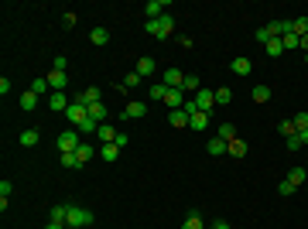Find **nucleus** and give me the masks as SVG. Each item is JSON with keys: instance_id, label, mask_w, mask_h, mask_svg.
Wrapping results in <instances>:
<instances>
[{"instance_id": "obj_15", "label": "nucleus", "mask_w": 308, "mask_h": 229, "mask_svg": "<svg viewBox=\"0 0 308 229\" xmlns=\"http://www.w3.org/2000/svg\"><path fill=\"white\" fill-rule=\"evenodd\" d=\"M267 31H270V38H284V35H291V21H270L267 24Z\"/></svg>"}, {"instance_id": "obj_31", "label": "nucleus", "mask_w": 308, "mask_h": 229, "mask_svg": "<svg viewBox=\"0 0 308 229\" xmlns=\"http://www.w3.org/2000/svg\"><path fill=\"white\" fill-rule=\"evenodd\" d=\"M38 140H41L38 130H21V144L24 147H38Z\"/></svg>"}, {"instance_id": "obj_4", "label": "nucleus", "mask_w": 308, "mask_h": 229, "mask_svg": "<svg viewBox=\"0 0 308 229\" xmlns=\"http://www.w3.org/2000/svg\"><path fill=\"white\" fill-rule=\"evenodd\" d=\"M192 99H195V110H202V113H212V110H216V89H199Z\"/></svg>"}, {"instance_id": "obj_26", "label": "nucleus", "mask_w": 308, "mask_h": 229, "mask_svg": "<svg viewBox=\"0 0 308 229\" xmlns=\"http://www.w3.org/2000/svg\"><path fill=\"white\" fill-rule=\"evenodd\" d=\"M288 147H291V151H301V147H308V130H298L294 137H288Z\"/></svg>"}, {"instance_id": "obj_43", "label": "nucleus", "mask_w": 308, "mask_h": 229, "mask_svg": "<svg viewBox=\"0 0 308 229\" xmlns=\"http://www.w3.org/2000/svg\"><path fill=\"white\" fill-rule=\"evenodd\" d=\"M62 168H72V171H76V168H82V164H79L76 154H62Z\"/></svg>"}, {"instance_id": "obj_14", "label": "nucleus", "mask_w": 308, "mask_h": 229, "mask_svg": "<svg viewBox=\"0 0 308 229\" xmlns=\"http://www.w3.org/2000/svg\"><path fill=\"white\" fill-rule=\"evenodd\" d=\"M165 106H168V110H182V106H185V93H182V89H168V93H165Z\"/></svg>"}, {"instance_id": "obj_16", "label": "nucleus", "mask_w": 308, "mask_h": 229, "mask_svg": "<svg viewBox=\"0 0 308 229\" xmlns=\"http://www.w3.org/2000/svg\"><path fill=\"white\" fill-rule=\"evenodd\" d=\"M230 69H233V72H236V76H250L253 62H250V58H247V55H236V58H233V62H230Z\"/></svg>"}, {"instance_id": "obj_30", "label": "nucleus", "mask_w": 308, "mask_h": 229, "mask_svg": "<svg viewBox=\"0 0 308 229\" xmlns=\"http://www.w3.org/2000/svg\"><path fill=\"white\" fill-rule=\"evenodd\" d=\"M182 229H206V222H202V215H199V212H189V215H185V222H182Z\"/></svg>"}, {"instance_id": "obj_38", "label": "nucleus", "mask_w": 308, "mask_h": 229, "mask_svg": "<svg viewBox=\"0 0 308 229\" xmlns=\"http://www.w3.org/2000/svg\"><path fill=\"white\" fill-rule=\"evenodd\" d=\"M277 130H281V137H284V140H288V137H294V134H298L291 120H281V123H277Z\"/></svg>"}, {"instance_id": "obj_8", "label": "nucleus", "mask_w": 308, "mask_h": 229, "mask_svg": "<svg viewBox=\"0 0 308 229\" xmlns=\"http://www.w3.org/2000/svg\"><path fill=\"white\" fill-rule=\"evenodd\" d=\"M165 11H168V0H147V4H144V18L147 21L165 18Z\"/></svg>"}, {"instance_id": "obj_50", "label": "nucleus", "mask_w": 308, "mask_h": 229, "mask_svg": "<svg viewBox=\"0 0 308 229\" xmlns=\"http://www.w3.org/2000/svg\"><path fill=\"white\" fill-rule=\"evenodd\" d=\"M301 52H305V55H308V35H305V38H301Z\"/></svg>"}, {"instance_id": "obj_24", "label": "nucleus", "mask_w": 308, "mask_h": 229, "mask_svg": "<svg viewBox=\"0 0 308 229\" xmlns=\"http://www.w3.org/2000/svg\"><path fill=\"white\" fill-rule=\"evenodd\" d=\"M89 41H93L96 48H103V45L110 41V31H106V28H93V31H89Z\"/></svg>"}, {"instance_id": "obj_5", "label": "nucleus", "mask_w": 308, "mask_h": 229, "mask_svg": "<svg viewBox=\"0 0 308 229\" xmlns=\"http://www.w3.org/2000/svg\"><path fill=\"white\" fill-rule=\"evenodd\" d=\"M144 116H147V103H144V99H130L120 120H144Z\"/></svg>"}, {"instance_id": "obj_32", "label": "nucleus", "mask_w": 308, "mask_h": 229, "mask_svg": "<svg viewBox=\"0 0 308 229\" xmlns=\"http://www.w3.org/2000/svg\"><path fill=\"white\" fill-rule=\"evenodd\" d=\"M199 89H202V86H199V76H185L182 79V93H199Z\"/></svg>"}, {"instance_id": "obj_9", "label": "nucleus", "mask_w": 308, "mask_h": 229, "mask_svg": "<svg viewBox=\"0 0 308 229\" xmlns=\"http://www.w3.org/2000/svg\"><path fill=\"white\" fill-rule=\"evenodd\" d=\"M182 79H185V72H182V69H175V65L161 72V82H165L168 89H182Z\"/></svg>"}, {"instance_id": "obj_13", "label": "nucleus", "mask_w": 308, "mask_h": 229, "mask_svg": "<svg viewBox=\"0 0 308 229\" xmlns=\"http://www.w3.org/2000/svg\"><path fill=\"white\" fill-rule=\"evenodd\" d=\"M48 106H52L55 113H65V110L72 106V99H69L65 93H52V96H48Z\"/></svg>"}, {"instance_id": "obj_45", "label": "nucleus", "mask_w": 308, "mask_h": 229, "mask_svg": "<svg viewBox=\"0 0 308 229\" xmlns=\"http://www.w3.org/2000/svg\"><path fill=\"white\" fill-rule=\"evenodd\" d=\"M11 191H14V185L4 178V181H0V198H11Z\"/></svg>"}, {"instance_id": "obj_41", "label": "nucleus", "mask_w": 308, "mask_h": 229, "mask_svg": "<svg viewBox=\"0 0 308 229\" xmlns=\"http://www.w3.org/2000/svg\"><path fill=\"white\" fill-rule=\"evenodd\" d=\"M284 52H288V48H301V38H298V35H294V31H291V35H284Z\"/></svg>"}, {"instance_id": "obj_25", "label": "nucleus", "mask_w": 308, "mask_h": 229, "mask_svg": "<svg viewBox=\"0 0 308 229\" xmlns=\"http://www.w3.org/2000/svg\"><path fill=\"white\" fill-rule=\"evenodd\" d=\"M99 157H103V161H110V164H113L116 157H120V147H116V140H113V144H103V147H99Z\"/></svg>"}, {"instance_id": "obj_36", "label": "nucleus", "mask_w": 308, "mask_h": 229, "mask_svg": "<svg viewBox=\"0 0 308 229\" xmlns=\"http://www.w3.org/2000/svg\"><path fill=\"white\" fill-rule=\"evenodd\" d=\"M305 174H308V168H291V171H288V181L294 185V188H298V185L305 181Z\"/></svg>"}, {"instance_id": "obj_42", "label": "nucleus", "mask_w": 308, "mask_h": 229, "mask_svg": "<svg viewBox=\"0 0 308 229\" xmlns=\"http://www.w3.org/2000/svg\"><path fill=\"white\" fill-rule=\"evenodd\" d=\"M120 86H123V89H137V86H140V76H137V72H130V76H123V82H120Z\"/></svg>"}, {"instance_id": "obj_22", "label": "nucleus", "mask_w": 308, "mask_h": 229, "mask_svg": "<svg viewBox=\"0 0 308 229\" xmlns=\"http://www.w3.org/2000/svg\"><path fill=\"white\" fill-rule=\"evenodd\" d=\"M106 113H110L106 103H93L89 106V120H96V123H106Z\"/></svg>"}, {"instance_id": "obj_18", "label": "nucleus", "mask_w": 308, "mask_h": 229, "mask_svg": "<svg viewBox=\"0 0 308 229\" xmlns=\"http://www.w3.org/2000/svg\"><path fill=\"white\" fill-rule=\"evenodd\" d=\"M206 151H209L212 157H219V154H230V144H226L223 137H212L209 144H206Z\"/></svg>"}, {"instance_id": "obj_40", "label": "nucleus", "mask_w": 308, "mask_h": 229, "mask_svg": "<svg viewBox=\"0 0 308 229\" xmlns=\"http://www.w3.org/2000/svg\"><path fill=\"white\" fill-rule=\"evenodd\" d=\"M291 123H294V130H308V113H294Z\"/></svg>"}, {"instance_id": "obj_33", "label": "nucleus", "mask_w": 308, "mask_h": 229, "mask_svg": "<svg viewBox=\"0 0 308 229\" xmlns=\"http://www.w3.org/2000/svg\"><path fill=\"white\" fill-rule=\"evenodd\" d=\"M216 137H223V140L230 144V140H236V127H233V123H219V130H216Z\"/></svg>"}, {"instance_id": "obj_21", "label": "nucleus", "mask_w": 308, "mask_h": 229, "mask_svg": "<svg viewBox=\"0 0 308 229\" xmlns=\"http://www.w3.org/2000/svg\"><path fill=\"white\" fill-rule=\"evenodd\" d=\"M264 52H267L270 58H281V55H284V41H281V38H270L267 45H264Z\"/></svg>"}, {"instance_id": "obj_3", "label": "nucleus", "mask_w": 308, "mask_h": 229, "mask_svg": "<svg viewBox=\"0 0 308 229\" xmlns=\"http://www.w3.org/2000/svg\"><path fill=\"white\" fill-rule=\"evenodd\" d=\"M79 137H82V134H79L76 127H72V130H62V134H58V140H55V144H58V151H62V154H76V147L82 144Z\"/></svg>"}, {"instance_id": "obj_49", "label": "nucleus", "mask_w": 308, "mask_h": 229, "mask_svg": "<svg viewBox=\"0 0 308 229\" xmlns=\"http://www.w3.org/2000/svg\"><path fill=\"white\" fill-rule=\"evenodd\" d=\"M212 229H230V222H223V219H219V222H216Z\"/></svg>"}, {"instance_id": "obj_48", "label": "nucleus", "mask_w": 308, "mask_h": 229, "mask_svg": "<svg viewBox=\"0 0 308 229\" xmlns=\"http://www.w3.org/2000/svg\"><path fill=\"white\" fill-rule=\"evenodd\" d=\"M65 65H69V62H65V55H55V62H52V69H62V72H65Z\"/></svg>"}, {"instance_id": "obj_6", "label": "nucleus", "mask_w": 308, "mask_h": 229, "mask_svg": "<svg viewBox=\"0 0 308 229\" xmlns=\"http://www.w3.org/2000/svg\"><path fill=\"white\" fill-rule=\"evenodd\" d=\"M65 120H69V123H72V127L79 130V127L89 120V110H86V106H79V103H72V106L65 110Z\"/></svg>"}, {"instance_id": "obj_27", "label": "nucleus", "mask_w": 308, "mask_h": 229, "mask_svg": "<svg viewBox=\"0 0 308 229\" xmlns=\"http://www.w3.org/2000/svg\"><path fill=\"white\" fill-rule=\"evenodd\" d=\"M35 106H38V93H31V89L21 93V110H24V113H31Z\"/></svg>"}, {"instance_id": "obj_23", "label": "nucleus", "mask_w": 308, "mask_h": 229, "mask_svg": "<svg viewBox=\"0 0 308 229\" xmlns=\"http://www.w3.org/2000/svg\"><path fill=\"white\" fill-rule=\"evenodd\" d=\"M168 123L172 127H189V113L185 110H168Z\"/></svg>"}, {"instance_id": "obj_11", "label": "nucleus", "mask_w": 308, "mask_h": 229, "mask_svg": "<svg viewBox=\"0 0 308 229\" xmlns=\"http://www.w3.org/2000/svg\"><path fill=\"white\" fill-rule=\"evenodd\" d=\"M134 72H137V76H140V79H151V76H154V72H158V62H154V58H151V55H144V58H137V69H134Z\"/></svg>"}, {"instance_id": "obj_46", "label": "nucleus", "mask_w": 308, "mask_h": 229, "mask_svg": "<svg viewBox=\"0 0 308 229\" xmlns=\"http://www.w3.org/2000/svg\"><path fill=\"white\" fill-rule=\"evenodd\" d=\"M277 191H281V195H294V185H291L288 178H284V181H281V185H277Z\"/></svg>"}, {"instance_id": "obj_39", "label": "nucleus", "mask_w": 308, "mask_h": 229, "mask_svg": "<svg viewBox=\"0 0 308 229\" xmlns=\"http://www.w3.org/2000/svg\"><path fill=\"white\" fill-rule=\"evenodd\" d=\"M48 89H52V86H48V79H45V76H41V79H35V82H31V93H48Z\"/></svg>"}, {"instance_id": "obj_17", "label": "nucleus", "mask_w": 308, "mask_h": 229, "mask_svg": "<svg viewBox=\"0 0 308 229\" xmlns=\"http://www.w3.org/2000/svg\"><path fill=\"white\" fill-rule=\"evenodd\" d=\"M93 154H96V147H89V140H82V144L76 147V157H79V164H82V168L93 161Z\"/></svg>"}, {"instance_id": "obj_20", "label": "nucleus", "mask_w": 308, "mask_h": 229, "mask_svg": "<svg viewBox=\"0 0 308 229\" xmlns=\"http://www.w3.org/2000/svg\"><path fill=\"white\" fill-rule=\"evenodd\" d=\"M65 219H69V205H52L48 222H62V226H65Z\"/></svg>"}, {"instance_id": "obj_51", "label": "nucleus", "mask_w": 308, "mask_h": 229, "mask_svg": "<svg viewBox=\"0 0 308 229\" xmlns=\"http://www.w3.org/2000/svg\"><path fill=\"white\" fill-rule=\"evenodd\" d=\"M45 229H62V222H48V226H45Z\"/></svg>"}, {"instance_id": "obj_10", "label": "nucleus", "mask_w": 308, "mask_h": 229, "mask_svg": "<svg viewBox=\"0 0 308 229\" xmlns=\"http://www.w3.org/2000/svg\"><path fill=\"white\" fill-rule=\"evenodd\" d=\"M48 86H52V93H65V86H69V76H65V72H62V69H52V72H48Z\"/></svg>"}, {"instance_id": "obj_37", "label": "nucleus", "mask_w": 308, "mask_h": 229, "mask_svg": "<svg viewBox=\"0 0 308 229\" xmlns=\"http://www.w3.org/2000/svg\"><path fill=\"white\" fill-rule=\"evenodd\" d=\"M270 99V86H253V103H267Z\"/></svg>"}, {"instance_id": "obj_44", "label": "nucleus", "mask_w": 308, "mask_h": 229, "mask_svg": "<svg viewBox=\"0 0 308 229\" xmlns=\"http://www.w3.org/2000/svg\"><path fill=\"white\" fill-rule=\"evenodd\" d=\"M253 41H260V45H267V41H270V31H267V28H257V31H253Z\"/></svg>"}, {"instance_id": "obj_1", "label": "nucleus", "mask_w": 308, "mask_h": 229, "mask_svg": "<svg viewBox=\"0 0 308 229\" xmlns=\"http://www.w3.org/2000/svg\"><path fill=\"white\" fill-rule=\"evenodd\" d=\"M144 31H147L151 38H158V41H168V38H172V31H175V18H172V14H165V18H158V21H147Z\"/></svg>"}, {"instance_id": "obj_34", "label": "nucleus", "mask_w": 308, "mask_h": 229, "mask_svg": "<svg viewBox=\"0 0 308 229\" xmlns=\"http://www.w3.org/2000/svg\"><path fill=\"white\" fill-rule=\"evenodd\" d=\"M230 103H233V89H226V86L216 89V106H230Z\"/></svg>"}, {"instance_id": "obj_35", "label": "nucleus", "mask_w": 308, "mask_h": 229, "mask_svg": "<svg viewBox=\"0 0 308 229\" xmlns=\"http://www.w3.org/2000/svg\"><path fill=\"white\" fill-rule=\"evenodd\" d=\"M291 31H294L298 38H305V35H308V18H294V21H291Z\"/></svg>"}, {"instance_id": "obj_7", "label": "nucleus", "mask_w": 308, "mask_h": 229, "mask_svg": "<svg viewBox=\"0 0 308 229\" xmlns=\"http://www.w3.org/2000/svg\"><path fill=\"white\" fill-rule=\"evenodd\" d=\"M72 103H79V106H86V110H89L93 103H103V93H99L96 86H89V89H82V93H79Z\"/></svg>"}, {"instance_id": "obj_47", "label": "nucleus", "mask_w": 308, "mask_h": 229, "mask_svg": "<svg viewBox=\"0 0 308 229\" xmlns=\"http://www.w3.org/2000/svg\"><path fill=\"white\" fill-rule=\"evenodd\" d=\"M62 24H65V28H76V14H72V11H69V14H62Z\"/></svg>"}, {"instance_id": "obj_19", "label": "nucleus", "mask_w": 308, "mask_h": 229, "mask_svg": "<svg viewBox=\"0 0 308 229\" xmlns=\"http://www.w3.org/2000/svg\"><path fill=\"white\" fill-rule=\"evenodd\" d=\"M96 140H99V144H113V140H116V130H113V123H99V130H96Z\"/></svg>"}, {"instance_id": "obj_29", "label": "nucleus", "mask_w": 308, "mask_h": 229, "mask_svg": "<svg viewBox=\"0 0 308 229\" xmlns=\"http://www.w3.org/2000/svg\"><path fill=\"white\" fill-rule=\"evenodd\" d=\"M230 157H247V140H243V137L230 140Z\"/></svg>"}, {"instance_id": "obj_12", "label": "nucleus", "mask_w": 308, "mask_h": 229, "mask_svg": "<svg viewBox=\"0 0 308 229\" xmlns=\"http://www.w3.org/2000/svg\"><path fill=\"white\" fill-rule=\"evenodd\" d=\"M189 130H195V134H202V130H209V113H202V110H195V113L189 116Z\"/></svg>"}, {"instance_id": "obj_2", "label": "nucleus", "mask_w": 308, "mask_h": 229, "mask_svg": "<svg viewBox=\"0 0 308 229\" xmlns=\"http://www.w3.org/2000/svg\"><path fill=\"white\" fill-rule=\"evenodd\" d=\"M93 219H96V215H93L89 209H82V205H69V219H65V226H69V229H89V226H93Z\"/></svg>"}, {"instance_id": "obj_28", "label": "nucleus", "mask_w": 308, "mask_h": 229, "mask_svg": "<svg viewBox=\"0 0 308 229\" xmlns=\"http://www.w3.org/2000/svg\"><path fill=\"white\" fill-rule=\"evenodd\" d=\"M165 93H168V86H165V82H154L151 89H147V99H154V103H165Z\"/></svg>"}]
</instances>
